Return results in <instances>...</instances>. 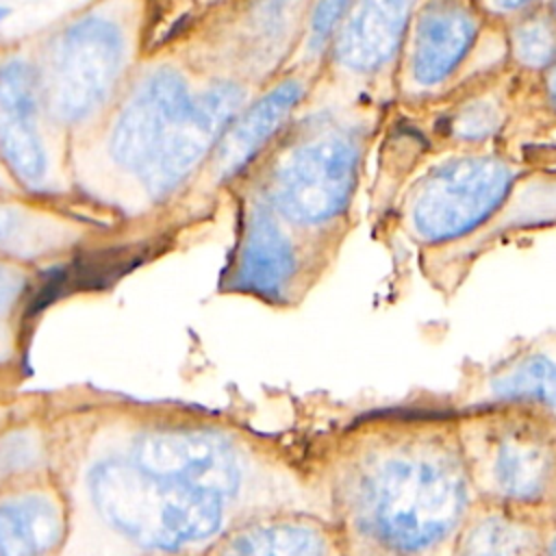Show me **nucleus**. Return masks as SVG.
<instances>
[{"label": "nucleus", "instance_id": "4", "mask_svg": "<svg viewBox=\"0 0 556 556\" xmlns=\"http://www.w3.org/2000/svg\"><path fill=\"white\" fill-rule=\"evenodd\" d=\"M515 169L489 154L450 159L430 169L410 191L404 226L430 250L460 243L489 224L508 202Z\"/></svg>", "mask_w": 556, "mask_h": 556}, {"label": "nucleus", "instance_id": "2", "mask_svg": "<svg viewBox=\"0 0 556 556\" xmlns=\"http://www.w3.org/2000/svg\"><path fill=\"white\" fill-rule=\"evenodd\" d=\"M476 504L556 517V417L526 404L454 406Z\"/></svg>", "mask_w": 556, "mask_h": 556}, {"label": "nucleus", "instance_id": "7", "mask_svg": "<svg viewBox=\"0 0 556 556\" xmlns=\"http://www.w3.org/2000/svg\"><path fill=\"white\" fill-rule=\"evenodd\" d=\"M126 456L159 478L215 493L232 504L243 497L250 478L241 443L215 426H150L132 437Z\"/></svg>", "mask_w": 556, "mask_h": 556}, {"label": "nucleus", "instance_id": "13", "mask_svg": "<svg viewBox=\"0 0 556 556\" xmlns=\"http://www.w3.org/2000/svg\"><path fill=\"white\" fill-rule=\"evenodd\" d=\"M37 78L28 63L0 67V156L26 187H39L48 174V156L37 132Z\"/></svg>", "mask_w": 556, "mask_h": 556}, {"label": "nucleus", "instance_id": "17", "mask_svg": "<svg viewBox=\"0 0 556 556\" xmlns=\"http://www.w3.org/2000/svg\"><path fill=\"white\" fill-rule=\"evenodd\" d=\"M302 91L304 89L300 80H282L269 93L256 100L243 115L230 122L217 141L219 146L215 154V174L219 180L237 176L252 161V156L298 106Z\"/></svg>", "mask_w": 556, "mask_h": 556}, {"label": "nucleus", "instance_id": "12", "mask_svg": "<svg viewBox=\"0 0 556 556\" xmlns=\"http://www.w3.org/2000/svg\"><path fill=\"white\" fill-rule=\"evenodd\" d=\"M211 556H348L330 519L278 506L226 530Z\"/></svg>", "mask_w": 556, "mask_h": 556}, {"label": "nucleus", "instance_id": "28", "mask_svg": "<svg viewBox=\"0 0 556 556\" xmlns=\"http://www.w3.org/2000/svg\"><path fill=\"white\" fill-rule=\"evenodd\" d=\"M9 15V9H4V7H0V22L4 20Z\"/></svg>", "mask_w": 556, "mask_h": 556}, {"label": "nucleus", "instance_id": "16", "mask_svg": "<svg viewBox=\"0 0 556 556\" xmlns=\"http://www.w3.org/2000/svg\"><path fill=\"white\" fill-rule=\"evenodd\" d=\"M65 539L56 495L30 489L0 497V556H50Z\"/></svg>", "mask_w": 556, "mask_h": 556}, {"label": "nucleus", "instance_id": "19", "mask_svg": "<svg viewBox=\"0 0 556 556\" xmlns=\"http://www.w3.org/2000/svg\"><path fill=\"white\" fill-rule=\"evenodd\" d=\"M65 232L24 206L0 204V254L11 258H39L63 248Z\"/></svg>", "mask_w": 556, "mask_h": 556}, {"label": "nucleus", "instance_id": "3", "mask_svg": "<svg viewBox=\"0 0 556 556\" xmlns=\"http://www.w3.org/2000/svg\"><path fill=\"white\" fill-rule=\"evenodd\" d=\"M89 502L124 539L154 554H178L226 532L232 502L159 478L128 456L98 458L85 473Z\"/></svg>", "mask_w": 556, "mask_h": 556}, {"label": "nucleus", "instance_id": "29", "mask_svg": "<svg viewBox=\"0 0 556 556\" xmlns=\"http://www.w3.org/2000/svg\"><path fill=\"white\" fill-rule=\"evenodd\" d=\"M554 13H556V2H554Z\"/></svg>", "mask_w": 556, "mask_h": 556}, {"label": "nucleus", "instance_id": "1", "mask_svg": "<svg viewBox=\"0 0 556 556\" xmlns=\"http://www.w3.org/2000/svg\"><path fill=\"white\" fill-rule=\"evenodd\" d=\"M348 556H450L473 491L447 410H393L348 430L324 476Z\"/></svg>", "mask_w": 556, "mask_h": 556}, {"label": "nucleus", "instance_id": "20", "mask_svg": "<svg viewBox=\"0 0 556 556\" xmlns=\"http://www.w3.org/2000/svg\"><path fill=\"white\" fill-rule=\"evenodd\" d=\"M510 48L523 67H549L556 59V20L549 15L521 20L510 33Z\"/></svg>", "mask_w": 556, "mask_h": 556}, {"label": "nucleus", "instance_id": "6", "mask_svg": "<svg viewBox=\"0 0 556 556\" xmlns=\"http://www.w3.org/2000/svg\"><path fill=\"white\" fill-rule=\"evenodd\" d=\"M324 267V252L282 222L256 193L243 211L222 285L261 304L289 308L319 282Z\"/></svg>", "mask_w": 556, "mask_h": 556}, {"label": "nucleus", "instance_id": "23", "mask_svg": "<svg viewBox=\"0 0 556 556\" xmlns=\"http://www.w3.org/2000/svg\"><path fill=\"white\" fill-rule=\"evenodd\" d=\"M39 450L26 434H11L0 443V471H24L37 465Z\"/></svg>", "mask_w": 556, "mask_h": 556}, {"label": "nucleus", "instance_id": "18", "mask_svg": "<svg viewBox=\"0 0 556 556\" xmlns=\"http://www.w3.org/2000/svg\"><path fill=\"white\" fill-rule=\"evenodd\" d=\"M545 519L473 504L450 556H543Z\"/></svg>", "mask_w": 556, "mask_h": 556}, {"label": "nucleus", "instance_id": "22", "mask_svg": "<svg viewBox=\"0 0 556 556\" xmlns=\"http://www.w3.org/2000/svg\"><path fill=\"white\" fill-rule=\"evenodd\" d=\"M352 2L354 0H317L311 15V37H308V43L313 50H319L332 37L337 24L343 20Z\"/></svg>", "mask_w": 556, "mask_h": 556}, {"label": "nucleus", "instance_id": "10", "mask_svg": "<svg viewBox=\"0 0 556 556\" xmlns=\"http://www.w3.org/2000/svg\"><path fill=\"white\" fill-rule=\"evenodd\" d=\"M243 102L241 87L217 83L193 96L189 115L169 132L150 165L139 174L152 200L167 198L222 139Z\"/></svg>", "mask_w": 556, "mask_h": 556}, {"label": "nucleus", "instance_id": "25", "mask_svg": "<svg viewBox=\"0 0 556 556\" xmlns=\"http://www.w3.org/2000/svg\"><path fill=\"white\" fill-rule=\"evenodd\" d=\"M543 556H556V517L545 521V536H543Z\"/></svg>", "mask_w": 556, "mask_h": 556}, {"label": "nucleus", "instance_id": "14", "mask_svg": "<svg viewBox=\"0 0 556 556\" xmlns=\"http://www.w3.org/2000/svg\"><path fill=\"white\" fill-rule=\"evenodd\" d=\"M476 35V15L460 0H430L415 24L413 78L424 87L443 83L467 56Z\"/></svg>", "mask_w": 556, "mask_h": 556}, {"label": "nucleus", "instance_id": "15", "mask_svg": "<svg viewBox=\"0 0 556 556\" xmlns=\"http://www.w3.org/2000/svg\"><path fill=\"white\" fill-rule=\"evenodd\" d=\"M415 0H356L337 35V59L354 72L380 70L397 52Z\"/></svg>", "mask_w": 556, "mask_h": 556}, {"label": "nucleus", "instance_id": "21", "mask_svg": "<svg viewBox=\"0 0 556 556\" xmlns=\"http://www.w3.org/2000/svg\"><path fill=\"white\" fill-rule=\"evenodd\" d=\"M502 109L493 100H473L450 117V132L460 141H482L502 126Z\"/></svg>", "mask_w": 556, "mask_h": 556}, {"label": "nucleus", "instance_id": "8", "mask_svg": "<svg viewBox=\"0 0 556 556\" xmlns=\"http://www.w3.org/2000/svg\"><path fill=\"white\" fill-rule=\"evenodd\" d=\"M124 61V35L106 17L87 15L59 37L48 74V104L56 119L89 117L113 91Z\"/></svg>", "mask_w": 556, "mask_h": 556}, {"label": "nucleus", "instance_id": "24", "mask_svg": "<svg viewBox=\"0 0 556 556\" xmlns=\"http://www.w3.org/2000/svg\"><path fill=\"white\" fill-rule=\"evenodd\" d=\"M28 293V278L0 263V319L9 317Z\"/></svg>", "mask_w": 556, "mask_h": 556}, {"label": "nucleus", "instance_id": "27", "mask_svg": "<svg viewBox=\"0 0 556 556\" xmlns=\"http://www.w3.org/2000/svg\"><path fill=\"white\" fill-rule=\"evenodd\" d=\"M491 2H493V7L500 9V11H519V9H523L526 4H530L532 0H491Z\"/></svg>", "mask_w": 556, "mask_h": 556}, {"label": "nucleus", "instance_id": "11", "mask_svg": "<svg viewBox=\"0 0 556 556\" xmlns=\"http://www.w3.org/2000/svg\"><path fill=\"white\" fill-rule=\"evenodd\" d=\"M191 106L193 96L176 70L161 67L152 72L132 93L113 126V161L139 176L169 132L189 115Z\"/></svg>", "mask_w": 556, "mask_h": 556}, {"label": "nucleus", "instance_id": "9", "mask_svg": "<svg viewBox=\"0 0 556 556\" xmlns=\"http://www.w3.org/2000/svg\"><path fill=\"white\" fill-rule=\"evenodd\" d=\"M526 404L556 417V330L521 339L467 374L454 406Z\"/></svg>", "mask_w": 556, "mask_h": 556}, {"label": "nucleus", "instance_id": "5", "mask_svg": "<svg viewBox=\"0 0 556 556\" xmlns=\"http://www.w3.org/2000/svg\"><path fill=\"white\" fill-rule=\"evenodd\" d=\"M358 159L354 135L343 130L315 135L278 159L258 195L298 232L321 235L352 204Z\"/></svg>", "mask_w": 556, "mask_h": 556}, {"label": "nucleus", "instance_id": "26", "mask_svg": "<svg viewBox=\"0 0 556 556\" xmlns=\"http://www.w3.org/2000/svg\"><path fill=\"white\" fill-rule=\"evenodd\" d=\"M547 100L556 109V59L549 65V74H547Z\"/></svg>", "mask_w": 556, "mask_h": 556}]
</instances>
